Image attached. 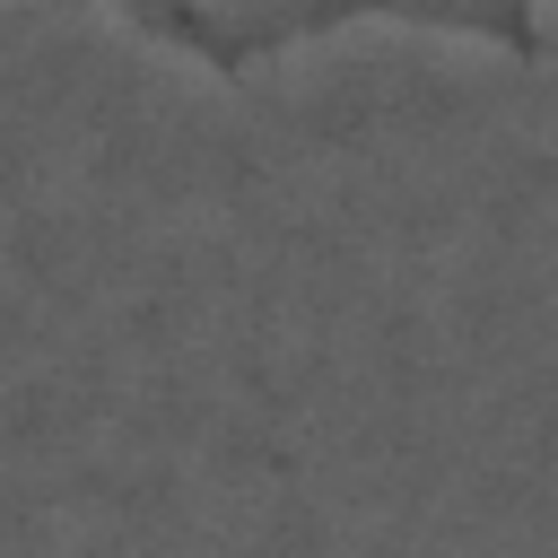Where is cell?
I'll use <instances>...</instances> for the list:
<instances>
[{
  "label": "cell",
  "mask_w": 558,
  "mask_h": 558,
  "mask_svg": "<svg viewBox=\"0 0 558 558\" xmlns=\"http://www.w3.org/2000/svg\"><path fill=\"white\" fill-rule=\"evenodd\" d=\"M0 9H78L174 61L244 78V70H279L296 52H331V44H366V35L532 61V52H549L558 0H0Z\"/></svg>",
  "instance_id": "1"
}]
</instances>
